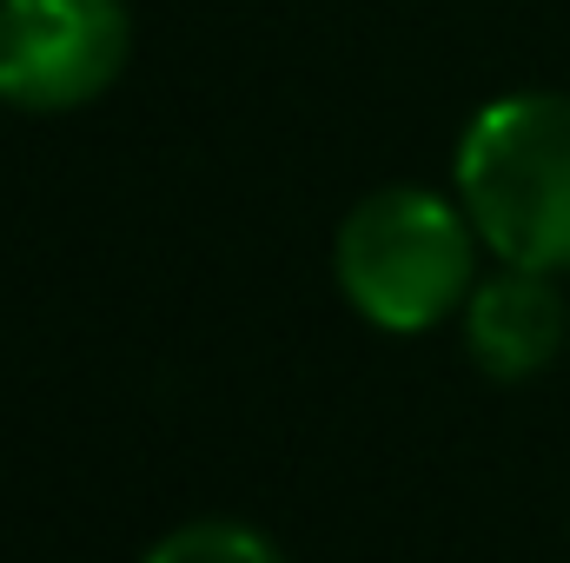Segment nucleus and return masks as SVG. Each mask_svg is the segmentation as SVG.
Instances as JSON below:
<instances>
[{
  "label": "nucleus",
  "instance_id": "f257e3e1",
  "mask_svg": "<svg viewBox=\"0 0 570 563\" xmlns=\"http://www.w3.org/2000/svg\"><path fill=\"white\" fill-rule=\"evenodd\" d=\"M478 246L484 239L458 199L431 186H379L345 213L332 239V273L372 332L412 338L464 312L478 285Z\"/></svg>",
  "mask_w": 570,
  "mask_h": 563
},
{
  "label": "nucleus",
  "instance_id": "f03ea898",
  "mask_svg": "<svg viewBox=\"0 0 570 563\" xmlns=\"http://www.w3.org/2000/svg\"><path fill=\"white\" fill-rule=\"evenodd\" d=\"M458 206L498 266L570 273V100L504 93L458 140Z\"/></svg>",
  "mask_w": 570,
  "mask_h": 563
},
{
  "label": "nucleus",
  "instance_id": "7ed1b4c3",
  "mask_svg": "<svg viewBox=\"0 0 570 563\" xmlns=\"http://www.w3.org/2000/svg\"><path fill=\"white\" fill-rule=\"evenodd\" d=\"M127 53V0H0V100L20 113H73L100 100Z\"/></svg>",
  "mask_w": 570,
  "mask_h": 563
},
{
  "label": "nucleus",
  "instance_id": "20e7f679",
  "mask_svg": "<svg viewBox=\"0 0 570 563\" xmlns=\"http://www.w3.org/2000/svg\"><path fill=\"white\" fill-rule=\"evenodd\" d=\"M564 338H570V312L558 298V285H551V273L504 266V273L478 279L471 298H464V352L498 385L538 378L564 352Z\"/></svg>",
  "mask_w": 570,
  "mask_h": 563
},
{
  "label": "nucleus",
  "instance_id": "39448f33",
  "mask_svg": "<svg viewBox=\"0 0 570 563\" xmlns=\"http://www.w3.org/2000/svg\"><path fill=\"white\" fill-rule=\"evenodd\" d=\"M140 563H285V551L239 517H193V524L166 531Z\"/></svg>",
  "mask_w": 570,
  "mask_h": 563
}]
</instances>
